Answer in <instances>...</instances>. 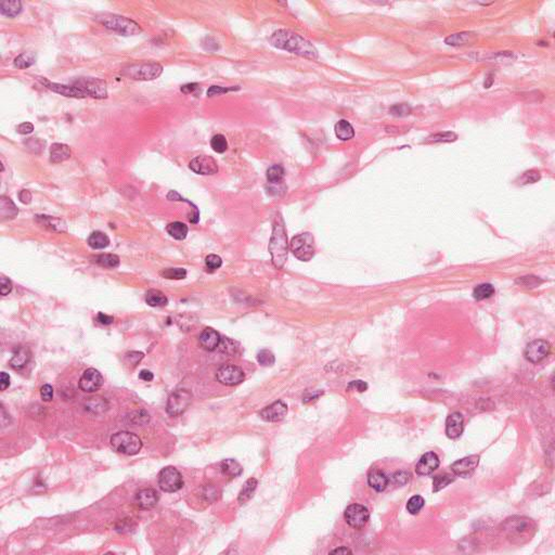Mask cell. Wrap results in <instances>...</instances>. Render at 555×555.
I'll return each mask as SVG.
<instances>
[{
    "mask_svg": "<svg viewBox=\"0 0 555 555\" xmlns=\"http://www.w3.org/2000/svg\"><path fill=\"white\" fill-rule=\"evenodd\" d=\"M205 265H206V267L208 269L216 270V269H219L221 267L223 260L219 256L211 254V255H208L206 258H205Z\"/></svg>",
    "mask_w": 555,
    "mask_h": 555,
    "instance_id": "obj_47",
    "label": "cell"
},
{
    "mask_svg": "<svg viewBox=\"0 0 555 555\" xmlns=\"http://www.w3.org/2000/svg\"><path fill=\"white\" fill-rule=\"evenodd\" d=\"M220 342H221L220 335H219V333L217 331L213 330V328H210V327L205 328V330H203V332L200 335V344H201V346L204 349H206V351H208V352L215 351L217 347H219Z\"/></svg>",
    "mask_w": 555,
    "mask_h": 555,
    "instance_id": "obj_22",
    "label": "cell"
},
{
    "mask_svg": "<svg viewBox=\"0 0 555 555\" xmlns=\"http://www.w3.org/2000/svg\"><path fill=\"white\" fill-rule=\"evenodd\" d=\"M256 486H257V481L255 478L248 479V481H246L245 484L243 485V488L239 493V498H238L239 502L245 503L246 501H249L251 497L253 496V492H254L256 489Z\"/></svg>",
    "mask_w": 555,
    "mask_h": 555,
    "instance_id": "obj_35",
    "label": "cell"
},
{
    "mask_svg": "<svg viewBox=\"0 0 555 555\" xmlns=\"http://www.w3.org/2000/svg\"><path fill=\"white\" fill-rule=\"evenodd\" d=\"M516 282L519 283V284H523V285H526L528 286L530 285L531 287L533 286H537L541 281L537 278V277H533V276H527V277H522V278H518L516 280Z\"/></svg>",
    "mask_w": 555,
    "mask_h": 555,
    "instance_id": "obj_49",
    "label": "cell"
},
{
    "mask_svg": "<svg viewBox=\"0 0 555 555\" xmlns=\"http://www.w3.org/2000/svg\"><path fill=\"white\" fill-rule=\"evenodd\" d=\"M159 486L165 492H176L183 487L182 476L174 467L164 468L159 473Z\"/></svg>",
    "mask_w": 555,
    "mask_h": 555,
    "instance_id": "obj_9",
    "label": "cell"
},
{
    "mask_svg": "<svg viewBox=\"0 0 555 555\" xmlns=\"http://www.w3.org/2000/svg\"><path fill=\"white\" fill-rule=\"evenodd\" d=\"M161 276L170 280H181L187 277V270L183 268H168L161 271Z\"/></svg>",
    "mask_w": 555,
    "mask_h": 555,
    "instance_id": "obj_43",
    "label": "cell"
},
{
    "mask_svg": "<svg viewBox=\"0 0 555 555\" xmlns=\"http://www.w3.org/2000/svg\"><path fill=\"white\" fill-rule=\"evenodd\" d=\"M495 294V287L490 283H483L477 285L473 291V297L476 300H483L491 297Z\"/></svg>",
    "mask_w": 555,
    "mask_h": 555,
    "instance_id": "obj_36",
    "label": "cell"
},
{
    "mask_svg": "<svg viewBox=\"0 0 555 555\" xmlns=\"http://www.w3.org/2000/svg\"><path fill=\"white\" fill-rule=\"evenodd\" d=\"M344 517L349 526L354 527L356 529H359L368 523L370 513L366 506L355 503L347 506L344 513Z\"/></svg>",
    "mask_w": 555,
    "mask_h": 555,
    "instance_id": "obj_11",
    "label": "cell"
},
{
    "mask_svg": "<svg viewBox=\"0 0 555 555\" xmlns=\"http://www.w3.org/2000/svg\"><path fill=\"white\" fill-rule=\"evenodd\" d=\"M464 419L460 412L451 413L446 420V434L451 439L460 437L463 433Z\"/></svg>",
    "mask_w": 555,
    "mask_h": 555,
    "instance_id": "obj_21",
    "label": "cell"
},
{
    "mask_svg": "<svg viewBox=\"0 0 555 555\" xmlns=\"http://www.w3.org/2000/svg\"><path fill=\"white\" fill-rule=\"evenodd\" d=\"M190 169L198 175H215L218 171V164L211 156L198 155L190 162Z\"/></svg>",
    "mask_w": 555,
    "mask_h": 555,
    "instance_id": "obj_14",
    "label": "cell"
},
{
    "mask_svg": "<svg viewBox=\"0 0 555 555\" xmlns=\"http://www.w3.org/2000/svg\"><path fill=\"white\" fill-rule=\"evenodd\" d=\"M98 21L103 25L105 29L111 30L115 33H119L123 36H134L138 35L142 32V29L138 23L125 17L116 16V15H103L98 17Z\"/></svg>",
    "mask_w": 555,
    "mask_h": 555,
    "instance_id": "obj_3",
    "label": "cell"
},
{
    "mask_svg": "<svg viewBox=\"0 0 555 555\" xmlns=\"http://www.w3.org/2000/svg\"><path fill=\"white\" fill-rule=\"evenodd\" d=\"M269 42L278 49L297 54L306 59L316 60L318 58V51L309 40L291 31L279 30L275 32L269 38Z\"/></svg>",
    "mask_w": 555,
    "mask_h": 555,
    "instance_id": "obj_1",
    "label": "cell"
},
{
    "mask_svg": "<svg viewBox=\"0 0 555 555\" xmlns=\"http://www.w3.org/2000/svg\"><path fill=\"white\" fill-rule=\"evenodd\" d=\"M103 376L93 368L87 369L79 380V387L83 392L93 393L99 390L103 385Z\"/></svg>",
    "mask_w": 555,
    "mask_h": 555,
    "instance_id": "obj_13",
    "label": "cell"
},
{
    "mask_svg": "<svg viewBox=\"0 0 555 555\" xmlns=\"http://www.w3.org/2000/svg\"><path fill=\"white\" fill-rule=\"evenodd\" d=\"M506 525H508V527H506V531L510 532L509 533V537L510 538H517V539H520V538H524L525 536H527V534H529V531L531 529H533V524L531 522V519H528V518H517L516 520L515 519H512V522L509 519L508 522H506Z\"/></svg>",
    "mask_w": 555,
    "mask_h": 555,
    "instance_id": "obj_16",
    "label": "cell"
},
{
    "mask_svg": "<svg viewBox=\"0 0 555 555\" xmlns=\"http://www.w3.org/2000/svg\"><path fill=\"white\" fill-rule=\"evenodd\" d=\"M540 179L539 171L536 170H529L526 171L523 176V182L524 183H534Z\"/></svg>",
    "mask_w": 555,
    "mask_h": 555,
    "instance_id": "obj_50",
    "label": "cell"
},
{
    "mask_svg": "<svg viewBox=\"0 0 555 555\" xmlns=\"http://www.w3.org/2000/svg\"><path fill=\"white\" fill-rule=\"evenodd\" d=\"M153 373L149 371V370H142V371L139 373V379L145 381V382H151L153 380Z\"/></svg>",
    "mask_w": 555,
    "mask_h": 555,
    "instance_id": "obj_58",
    "label": "cell"
},
{
    "mask_svg": "<svg viewBox=\"0 0 555 555\" xmlns=\"http://www.w3.org/2000/svg\"><path fill=\"white\" fill-rule=\"evenodd\" d=\"M210 147L217 153H224L228 150V141L224 135H215L210 140Z\"/></svg>",
    "mask_w": 555,
    "mask_h": 555,
    "instance_id": "obj_40",
    "label": "cell"
},
{
    "mask_svg": "<svg viewBox=\"0 0 555 555\" xmlns=\"http://www.w3.org/2000/svg\"><path fill=\"white\" fill-rule=\"evenodd\" d=\"M220 470L224 473V475H227L229 477H237L241 475L243 469L237 461L232 460V459H228V460L221 462Z\"/></svg>",
    "mask_w": 555,
    "mask_h": 555,
    "instance_id": "obj_34",
    "label": "cell"
},
{
    "mask_svg": "<svg viewBox=\"0 0 555 555\" xmlns=\"http://www.w3.org/2000/svg\"><path fill=\"white\" fill-rule=\"evenodd\" d=\"M290 249L297 259L301 260V262H309L314 256V252H316L313 237L309 232L294 237L290 243Z\"/></svg>",
    "mask_w": 555,
    "mask_h": 555,
    "instance_id": "obj_6",
    "label": "cell"
},
{
    "mask_svg": "<svg viewBox=\"0 0 555 555\" xmlns=\"http://www.w3.org/2000/svg\"><path fill=\"white\" fill-rule=\"evenodd\" d=\"M109 442L115 451L126 456H135L142 449L140 438L130 431H119L111 437Z\"/></svg>",
    "mask_w": 555,
    "mask_h": 555,
    "instance_id": "obj_4",
    "label": "cell"
},
{
    "mask_svg": "<svg viewBox=\"0 0 555 555\" xmlns=\"http://www.w3.org/2000/svg\"><path fill=\"white\" fill-rule=\"evenodd\" d=\"M410 111H411L410 106L406 103H402V104H397V105L393 106L392 108H390L389 112L395 116H406L410 113Z\"/></svg>",
    "mask_w": 555,
    "mask_h": 555,
    "instance_id": "obj_48",
    "label": "cell"
},
{
    "mask_svg": "<svg viewBox=\"0 0 555 555\" xmlns=\"http://www.w3.org/2000/svg\"><path fill=\"white\" fill-rule=\"evenodd\" d=\"M334 132L338 138L342 141L351 140L355 137V130L354 127L349 122L346 120L339 121L334 126Z\"/></svg>",
    "mask_w": 555,
    "mask_h": 555,
    "instance_id": "obj_27",
    "label": "cell"
},
{
    "mask_svg": "<svg viewBox=\"0 0 555 555\" xmlns=\"http://www.w3.org/2000/svg\"><path fill=\"white\" fill-rule=\"evenodd\" d=\"M167 234L176 240H184L188 236V227L183 223L175 221L169 224L166 227Z\"/></svg>",
    "mask_w": 555,
    "mask_h": 555,
    "instance_id": "obj_33",
    "label": "cell"
},
{
    "mask_svg": "<svg viewBox=\"0 0 555 555\" xmlns=\"http://www.w3.org/2000/svg\"><path fill=\"white\" fill-rule=\"evenodd\" d=\"M236 90H240L239 86L228 87V88L220 87V86H211L207 90V95H208V97H214V95H219L221 93H226V92H229V91H236Z\"/></svg>",
    "mask_w": 555,
    "mask_h": 555,
    "instance_id": "obj_46",
    "label": "cell"
},
{
    "mask_svg": "<svg viewBox=\"0 0 555 555\" xmlns=\"http://www.w3.org/2000/svg\"><path fill=\"white\" fill-rule=\"evenodd\" d=\"M2 295L6 296L8 295V294L11 292L12 290V283L11 281L9 279H7L6 277H2Z\"/></svg>",
    "mask_w": 555,
    "mask_h": 555,
    "instance_id": "obj_55",
    "label": "cell"
},
{
    "mask_svg": "<svg viewBox=\"0 0 555 555\" xmlns=\"http://www.w3.org/2000/svg\"><path fill=\"white\" fill-rule=\"evenodd\" d=\"M393 479L396 485H405L409 481V474H407L406 472H397L393 476Z\"/></svg>",
    "mask_w": 555,
    "mask_h": 555,
    "instance_id": "obj_52",
    "label": "cell"
},
{
    "mask_svg": "<svg viewBox=\"0 0 555 555\" xmlns=\"http://www.w3.org/2000/svg\"><path fill=\"white\" fill-rule=\"evenodd\" d=\"M71 155V149L63 143H53L50 148V161L52 163L64 162L70 159Z\"/></svg>",
    "mask_w": 555,
    "mask_h": 555,
    "instance_id": "obj_24",
    "label": "cell"
},
{
    "mask_svg": "<svg viewBox=\"0 0 555 555\" xmlns=\"http://www.w3.org/2000/svg\"><path fill=\"white\" fill-rule=\"evenodd\" d=\"M197 88H198V84H195V83L187 84V85H184V86L181 87V91L184 92V93H191V92L195 91Z\"/></svg>",
    "mask_w": 555,
    "mask_h": 555,
    "instance_id": "obj_60",
    "label": "cell"
},
{
    "mask_svg": "<svg viewBox=\"0 0 555 555\" xmlns=\"http://www.w3.org/2000/svg\"><path fill=\"white\" fill-rule=\"evenodd\" d=\"M40 397L44 401H51L53 398V388L50 385H44L40 389Z\"/></svg>",
    "mask_w": 555,
    "mask_h": 555,
    "instance_id": "obj_51",
    "label": "cell"
},
{
    "mask_svg": "<svg viewBox=\"0 0 555 555\" xmlns=\"http://www.w3.org/2000/svg\"><path fill=\"white\" fill-rule=\"evenodd\" d=\"M287 413V406L283 401H276L272 405L266 407L260 412V417L266 422H278L284 419Z\"/></svg>",
    "mask_w": 555,
    "mask_h": 555,
    "instance_id": "obj_19",
    "label": "cell"
},
{
    "mask_svg": "<svg viewBox=\"0 0 555 555\" xmlns=\"http://www.w3.org/2000/svg\"><path fill=\"white\" fill-rule=\"evenodd\" d=\"M97 320H98V321L100 322V323L107 325V324H111V323H113L114 318H113V317H111V316H107V314H104V313H102V312H100V313L98 314Z\"/></svg>",
    "mask_w": 555,
    "mask_h": 555,
    "instance_id": "obj_57",
    "label": "cell"
},
{
    "mask_svg": "<svg viewBox=\"0 0 555 555\" xmlns=\"http://www.w3.org/2000/svg\"><path fill=\"white\" fill-rule=\"evenodd\" d=\"M36 220L45 228L57 231V232H63L66 231V225L62 220V219L51 216H36Z\"/></svg>",
    "mask_w": 555,
    "mask_h": 555,
    "instance_id": "obj_26",
    "label": "cell"
},
{
    "mask_svg": "<svg viewBox=\"0 0 555 555\" xmlns=\"http://www.w3.org/2000/svg\"><path fill=\"white\" fill-rule=\"evenodd\" d=\"M17 130H18V133L21 134V135H29V134L33 133L34 125L32 124V123H29V122L22 123L21 125L18 126Z\"/></svg>",
    "mask_w": 555,
    "mask_h": 555,
    "instance_id": "obj_54",
    "label": "cell"
},
{
    "mask_svg": "<svg viewBox=\"0 0 555 555\" xmlns=\"http://www.w3.org/2000/svg\"><path fill=\"white\" fill-rule=\"evenodd\" d=\"M36 61V56L33 52H23L18 56L15 60V65L18 68H27L32 66Z\"/></svg>",
    "mask_w": 555,
    "mask_h": 555,
    "instance_id": "obj_38",
    "label": "cell"
},
{
    "mask_svg": "<svg viewBox=\"0 0 555 555\" xmlns=\"http://www.w3.org/2000/svg\"><path fill=\"white\" fill-rule=\"evenodd\" d=\"M88 245L93 250H103L109 245V238L101 231H94L87 240Z\"/></svg>",
    "mask_w": 555,
    "mask_h": 555,
    "instance_id": "obj_29",
    "label": "cell"
},
{
    "mask_svg": "<svg viewBox=\"0 0 555 555\" xmlns=\"http://www.w3.org/2000/svg\"><path fill=\"white\" fill-rule=\"evenodd\" d=\"M474 38H475V34H473L471 32H462V33H457V34H454V35L448 36L446 39H445V43L450 46H463L465 44H469L470 42H472Z\"/></svg>",
    "mask_w": 555,
    "mask_h": 555,
    "instance_id": "obj_32",
    "label": "cell"
},
{
    "mask_svg": "<svg viewBox=\"0 0 555 555\" xmlns=\"http://www.w3.org/2000/svg\"><path fill=\"white\" fill-rule=\"evenodd\" d=\"M275 361H276L275 355H273L270 351L264 349V351H260L257 354V362L259 363L260 366L271 367V366L275 365Z\"/></svg>",
    "mask_w": 555,
    "mask_h": 555,
    "instance_id": "obj_44",
    "label": "cell"
},
{
    "mask_svg": "<svg viewBox=\"0 0 555 555\" xmlns=\"http://www.w3.org/2000/svg\"><path fill=\"white\" fill-rule=\"evenodd\" d=\"M551 352V344L545 340H536L529 343L525 348V358L532 362L538 363L545 359Z\"/></svg>",
    "mask_w": 555,
    "mask_h": 555,
    "instance_id": "obj_12",
    "label": "cell"
},
{
    "mask_svg": "<svg viewBox=\"0 0 555 555\" xmlns=\"http://www.w3.org/2000/svg\"><path fill=\"white\" fill-rule=\"evenodd\" d=\"M452 482H455L454 476L448 475V474L436 475L433 479V492H438L439 490L443 489L445 487H447V486L449 484H451Z\"/></svg>",
    "mask_w": 555,
    "mask_h": 555,
    "instance_id": "obj_41",
    "label": "cell"
},
{
    "mask_svg": "<svg viewBox=\"0 0 555 555\" xmlns=\"http://www.w3.org/2000/svg\"><path fill=\"white\" fill-rule=\"evenodd\" d=\"M348 388H354L357 390V392L359 393H363L366 392V390L368 389V384L366 382L363 381H360V380H357V381H353L351 384L348 385Z\"/></svg>",
    "mask_w": 555,
    "mask_h": 555,
    "instance_id": "obj_53",
    "label": "cell"
},
{
    "mask_svg": "<svg viewBox=\"0 0 555 555\" xmlns=\"http://www.w3.org/2000/svg\"><path fill=\"white\" fill-rule=\"evenodd\" d=\"M31 359V353L29 348L26 347H19L16 349L15 354H13L12 358L10 360V366L15 370H21L23 369L27 363H29Z\"/></svg>",
    "mask_w": 555,
    "mask_h": 555,
    "instance_id": "obj_25",
    "label": "cell"
},
{
    "mask_svg": "<svg viewBox=\"0 0 555 555\" xmlns=\"http://www.w3.org/2000/svg\"><path fill=\"white\" fill-rule=\"evenodd\" d=\"M479 456H470L465 457L461 460H458L455 463L451 464V471L455 473L457 476H460L463 478L470 477L473 473L478 467L479 463Z\"/></svg>",
    "mask_w": 555,
    "mask_h": 555,
    "instance_id": "obj_15",
    "label": "cell"
},
{
    "mask_svg": "<svg viewBox=\"0 0 555 555\" xmlns=\"http://www.w3.org/2000/svg\"><path fill=\"white\" fill-rule=\"evenodd\" d=\"M159 499H160L159 493H157L156 490L151 488L141 489L136 493L135 503L137 504V506H139L140 509L150 510V509H153L157 504Z\"/></svg>",
    "mask_w": 555,
    "mask_h": 555,
    "instance_id": "obj_20",
    "label": "cell"
},
{
    "mask_svg": "<svg viewBox=\"0 0 555 555\" xmlns=\"http://www.w3.org/2000/svg\"><path fill=\"white\" fill-rule=\"evenodd\" d=\"M71 85L83 91L87 97L103 99L107 97L106 83L104 80L93 77H79L74 79Z\"/></svg>",
    "mask_w": 555,
    "mask_h": 555,
    "instance_id": "obj_7",
    "label": "cell"
},
{
    "mask_svg": "<svg viewBox=\"0 0 555 555\" xmlns=\"http://www.w3.org/2000/svg\"><path fill=\"white\" fill-rule=\"evenodd\" d=\"M19 213L15 203L10 197L2 196L0 198V216L3 219H13Z\"/></svg>",
    "mask_w": 555,
    "mask_h": 555,
    "instance_id": "obj_30",
    "label": "cell"
},
{
    "mask_svg": "<svg viewBox=\"0 0 555 555\" xmlns=\"http://www.w3.org/2000/svg\"><path fill=\"white\" fill-rule=\"evenodd\" d=\"M93 262L106 268H116L120 266V257L114 254H102L95 256Z\"/></svg>",
    "mask_w": 555,
    "mask_h": 555,
    "instance_id": "obj_37",
    "label": "cell"
},
{
    "mask_svg": "<svg viewBox=\"0 0 555 555\" xmlns=\"http://www.w3.org/2000/svg\"><path fill=\"white\" fill-rule=\"evenodd\" d=\"M458 139V136L455 133L451 132H445V133H438L436 135H431L427 138V141L431 142H451L456 141Z\"/></svg>",
    "mask_w": 555,
    "mask_h": 555,
    "instance_id": "obj_45",
    "label": "cell"
},
{
    "mask_svg": "<svg viewBox=\"0 0 555 555\" xmlns=\"http://www.w3.org/2000/svg\"><path fill=\"white\" fill-rule=\"evenodd\" d=\"M19 198L23 204H30L32 201V194L29 190H22L19 193Z\"/></svg>",
    "mask_w": 555,
    "mask_h": 555,
    "instance_id": "obj_56",
    "label": "cell"
},
{
    "mask_svg": "<svg viewBox=\"0 0 555 555\" xmlns=\"http://www.w3.org/2000/svg\"><path fill=\"white\" fill-rule=\"evenodd\" d=\"M10 385V376L6 372L2 373V380H0V386H2V390H6Z\"/></svg>",
    "mask_w": 555,
    "mask_h": 555,
    "instance_id": "obj_59",
    "label": "cell"
},
{
    "mask_svg": "<svg viewBox=\"0 0 555 555\" xmlns=\"http://www.w3.org/2000/svg\"><path fill=\"white\" fill-rule=\"evenodd\" d=\"M216 378L219 383L226 386H236L241 384L245 375L243 370L235 365H224L219 368Z\"/></svg>",
    "mask_w": 555,
    "mask_h": 555,
    "instance_id": "obj_10",
    "label": "cell"
},
{
    "mask_svg": "<svg viewBox=\"0 0 555 555\" xmlns=\"http://www.w3.org/2000/svg\"><path fill=\"white\" fill-rule=\"evenodd\" d=\"M192 401V394L188 389H177L169 396L167 400L166 410L171 416L182 414Z\"/></svg>",
    "mask_w": 555,
    "mask_h": 555,
    "instance_id": "obj_8",
    "label": "cell"
},
{
    "mask_svg": "<svg viewBox=\"0 0 555 555\" xmlns=\"http://www.w3.org/2000/svg\"><path fill=\"white\" fill-rule=\"evenodd\" d=\"M269 252L272 256V263L278 269L282 268L287 258V236L284 221L279 214L273 224L272 236L269 243Z\"/></svg>",
    "mask_w": 555,
    "mask_h": 555,
    "instance_id": "obj_2",
    "label": "cell"
},
{
    "mask_svg": "<svg viewBox=\"0 0 555 555\" xmlns=\"http://www.w3.org/2000/svg\"><path fill=\"white\" fill-rule=\"evenodd\" d=\"M163 73V66L159 63H140L130 65L123 70L124 76L136 80H153Z\"/></svg>",
    "mask_w": 555,
    "mask_h": 555,
    "instance_id": "obj_5",
    "label": "cell"
},
{
    "mask_svg": "<svg viewBox=\"0 0 555 555\" xmlns=\"http://www.w3.org/2000/svg\"><path fill=\"white\" fill-rule=\"evenodd\" d=\"M22 11V3L19 0H4L0 4V12L8 18H15Z\"/></svg>",
    "mask_w": 555,
    "mask_h": 555,
    "instance_id": "obj_28",
    "label": "cell"
},
{
    "mask_svg": "<svg viewBox=\"0 0 555 555\" xmlns=\"http://www.w3.org/2000/svg\"><path fill=\"white\" fill-rule=\"evenodd\" d=\"M284 178V168L281 165H273L267 170V179L270 183H280Z\"/></svg>",
    "mask_w": 555,
    "mask_h": 555,
    "instance_id": "obj_39",
    "label": "cell"
},
{
    "mask_svg": "<svg viewBox=\"0 0 555 555\" xmlns=\"http://www.w3.org/2000/svg\"><path fill=\"white\" fill-rule=\"evenodd\" d=\"M147 304L151 307H164L168 304L165 294L159 290H150L146 295Z\"/></svg>",
    "mask_w": 555,
    "mask_h": 555,
    "instance_id": "obj_31",
    "label": "cell"
},
{
    "mask_svg": "<svg viewBox=\"0 0 555 555\" xmlns=\"http://www.w3.org/2000/svg\"><path fill=\"white\" fill-rule=\"evenodd\" d=\"M347 553L352 554L353 552L346 546H341V547H338V549L331 551V554H347Z\"/></svg>",
    "mask_w": 555,
    "mask_h": 555,
    "instance_id": "obj_62",
    "label": "cell"
},
{
    "mask_svg": "<svg viewBox=\"0 0 555 555\" xmlns=\"http://www.w3.org/2000/svg\"><path fill=\"white\" fill-rule=\"evenodd\" d=\"M424 504H425V501L421 496H413L412 498H410L407 503V510L410 514L415 515L423 509Z\"/></svg>",
    "mask_w": 555,
    "mask_h": 555,
    "instance_id": "obj_42",
    "label": "cell"
},
{
    "mask_svg": "<svg viewBox=\"0 0 555 555\" xmlns=\"http://www.w3.org/2000/svg\"><path fill=\"white\" fill-rule=\"evenodd\" d=\"M38 80L43 85H45V87H47L48 89H50V90H52L53 92L60 93L61 95H64V97H70V98H86L87 97V95L83 91L79 90V89H77L76 87H74L73 85H62V84L51 83L50 80H48L44 77H39Z\"/></svg>",
    "mask_w": 555,
    "mask_h": 555,
    "instance_id": "obj_17",
    "label": "cell"
},
{
    "mask_svg": "<svg viewBox=\"0 0 555 555\" xmlns=\"http://www.w3.org/2000/svg\"><path fill=\"white\" fill-rule=\"evenodd\" d=\"M369 486L378 492L384 491L388 485L387 476L380 470H372L368 475Z\"/></svg>",
    "mask_w": 555,
    "mask_h": 555,
    "instance_id": "obj_23",
    "label": "cell"
},
{
    "mask_svg": "<svg viewBox=\"0 0 555 555\" xmlns=\"http://www.w3.org/2000/svg\"><path fill=\"white\" fill-rule=\"evenodd\" d=\"M321 394H322V392H321V393H320V392H316V393H312V394L307 393V394L304 396L303 401L307 403V402H309V401H311V400H316V399H318V397H319Z\"/></svg>",
    "mask_w": 555,
    "mask_h": 555,
    "instance_id": "obj_61",
    "label": "cell"
},
{
    "mask_svg": "<svg viewBox=\"0 0 555 555\" xmlns=\"http://www.w3.org/2000/svg\"><path fill=\"white\" fill-rule=\"evenodd\" d=\"M440 461L439 458L435 454V452H426L425 455H423L419 462L415 465V472L416 474L421 476H426L436 471L439 467Z\"/></svg>",
    "mask_w": 555,
    "mask_h": 555,
    "instance_id": "obj_18",
    "label": "cell"
}]
</instances>
